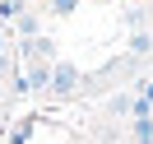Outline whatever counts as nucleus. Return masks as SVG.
<instances>
[{
	"instance_id": "f03ea898",
	"label": "nucleus",
	"mask_w": 153,
	"mask_h": 144,
	"mask_svg": "<svg viewBox=\"0 0 153 144\" xmlns=\"http://www.w3.org/2000/svg\"><path fill=\"white\" fill-rule=\"evenodd\" d=\"M70 84H74V70L60 65V70H56V88H70Z\"/></svg>"
},
{
	"instance_id": "f257e3e1",
	"label": "nucleus",
	"mask_w": 153,
	"mask_h": 144,
	"mask_svg": "<svg viewBox=\"0 0 153 144\" xmlns=\"http://www.w3.org/2000/svg\"><path fill=\"white\" fill-rule=\"evenodd\" d=\"M134 140H139V144H149V140H153V121H149L144 112L134 116Z\"/></svg>"
}]
</instances>
